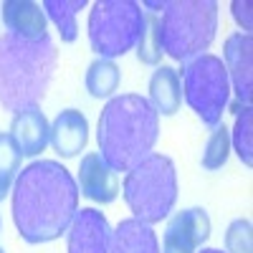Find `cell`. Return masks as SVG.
<instances>
[{"mask_svg":"<svg viewBox=\"0 0 253 253\" xmlns=\"http://www.w3.org/2000/svg\"><path fill=\"white\" fill-rule=\"evenodd\" d=\"M79 185L56 160H36L13 185V223L31 246L51 243L66 233L79 210Z\"/></svg>","mask_w":253,"mask_h":253,"instance_id":"cell-1","label":"cell"},{"mask_svg":"<svg viewBox=\"0 0 253 253\" xmlns=\"http://www.w3.org/2000/svg\"><path fill=\"white\" fill-rule=\"evenodd\" d=\"M160 137V114L139 94H122L104 104L96 126L99 155L114 172H129L152 155Z\"/></svg>","mask_w":253,"mask_h":253,"instance_id":"cell-2","label":"cell"},{"mask_svg":"<svg viewBox=\"0 0 253 253\" xmlns=\"http://www.w3.org/2000/svg\"><path fill=\"white\" fill-rule=\"evenodd\" d=\"M58 53L51 36L41 41H23L13 33L0 36V107L20 112L36 107L46 96Z\"/></svg>","mask_w":253,"mask_h":253,"instance_id":"cell-3","label":"cell"},{"mask_svg":"<svg viewBox=\"0 0 253 253\" xmlns=\"http://www.w3.org/2000/svg\"><path fill=\"white\" fill-rule=\"evenodd\" d=\"M218 31V3L215 0H170L160 18L162 51L187 61L210 48Z\"/></svg>","mask_w":253,"mask_h":253,"instance_id":"cell-4","label":"cell"},{"mask_svg":"<svg viewBox=\"0 0 253 253\" xmlns=\"http://www.w3.org/2000/svg\"><path fill=\"white\" fill-rule=\"evenodd\" d=\"M122 195L142 223H162L172 213L177 200V172L167 155H150L124 177Z\"/></svg>","mask_w":253,"mask_h":253,"instance_id":"cell-5","label":"cell"},{"mask_svg":"<svg viewBox=\"0 0 253 253\" xmlns=\"http://www.w3.org/2000/svg\"><path fill=\"white\" fill-rule=\"evenodd\" d=\"M180 84L187 107L193 109L205 126H218L230 99V81L223 58L213 53H200L182 61Z\"/></svg>","mask_w":253,"mask_h":253,"instance_id":"cell-6","label":"cell"},{"mask_svg":"<svg viewBox=\"0 0 253 253\" xmlns=\"http://www.w3.org/2000/svg\"><path fill=\"white\" fill-rule=\"evenodd\" d=\"M144 10L134 0H99L89 13V43L99 58L129 53L142 33Z\"/></svg>","mask_w":253,"mask_h":253,"instance_id":"cell-7","label":"cell"},{"mask_svg":"<svg viewBox=\"0 0 253 253\" xmlns=\"http://www.w3.org/2000/svg\"><path fill=\"white\" fill-rule=\"evenodd\" d=\"M210 238V215L203 208H187L170 218L162 238V253H198Z\"/></svg>","mask_w":253,"mask_h":253,"instance_id":"cell-8","label":"cell"},{"mask_svg":"<svg viewBox=\"0 0 253 253\" xmlns=\"http://www.w3.org/2000/svg\"><path fill=\"white\" fill-rule=\"evenodd\" d=\"M223 58H225V71L228 81H233V89L238 94V104L251 107V89H253V38L251 33H233L225 38L223 46Z\"/></svg>","mask_w":253,"mask_h":253,"instance_id":"cell-9","label":"cell"},{"mask_svg":"<svg viewBox=\"0 0 253 253\" xmlns=\"http://www.w3.org/2000/svg\"><path fill=\"white\" fill-rule=\"evenodd\" d=\"M112 228L109 220L96 208H81L69 225V253H107Z\"/></svg>","mask_w":253,"mask_h":253,"instance_id":"cell-10","label":"cell"},{"mask_svg":"<svg viewBox=\"0 0 253 253\" xmlns=\"http://www.w3.org/2000/svg\"><path fill=\"white\" fill-rule=\"evenodd\" d=\"M79 193L99 205L114 203L119 195V177L99 152H89L79 165Z\"/></svg>","mask_w":253,"mask_h":253,"instance_id":"cell-11","label":"cell"},{"mask_svg":"<svg viewBox=\"0 0 253 253\" xmlns=\"http://www.w3.org/2000/svg\"><path fill=\"white\" fill-rule=\"evenodd\" d=\"M8 134L13 137V142L18 144L23 157H38L51 142V124L43 109L36 104V107L20 109L18 114H13Z\"/></svg>","mask_w":253,"mask_h":253,"instance_id":"cell-12","label":"cell"},{"mask_svg":"<svg viewBox=\"0 0 253 253\" xmlns=\"http://www.w3.org/2000/svg\"><path fill=\"white\" fill-rule=\"evenodd\" d=\"M0 10H3V26L8 33L23 41H41L48 36V18L33 0H5Z\"/></svg>","mask_w":253,"mask_h":253,"instance_id":"cell-13","label":"cell"},{"mask_svg":"<svg viewBox=\"0 0 253 253\" xmlns=\"http://www.w3.org/2000/svg\"><path fill=\"white\" fill-rule=\"evenodd\" d=\"M89 142V122L79 109H63L51 124V144L58 157H76Z\"/></svg>","mask_w":253,"mask_h":253,"instance_id":"cell-14","label":"cell"},{"mask_svg":"<svg viewBox=\"0 0 253 253\" xmlns=\"http://www.w3.org/2000/svg\"><path fill=\"white\" fill-rule=\"evenodd\" d=\"M107 253H160V241L150 223L126 218L112 230Z\"/></svg>","mask_w":253,"mask_h":253,"instance_id":"cell-15","label":"cell"},{"mask_svg":"<svg viewBox=\"0 0 253 253\" xmlns=\"http://www.w3.org/2000/svg\"><path fill=\"white\" fill-rule=\"evenodd\" d=\"M147 101L162 117H172L180 112L182 84H180V74L172 66H157V71L150 79V99Z\"/></svg>","mask_w":253,"mask_h":253,"instance_id":"cell-16","label":"cell"},{"mask_svg":"<svg viewBox=\"0 0 253 253\" xmlns=\"http://www.w3.org/2000/svg\"><path fill=\"white\" fill-rule=\"evenodd\" d=\"M41 8H43L46 18L53 20V26L58 28L63 43H74L79 36L76 13L86 8V0H43Z\"/></svg>","mask_w":253,"mask_h":253,"instance_id":"cell-17","label":"cell"},{"mask_svg":"<svg viewBox=\"0 0 253 253\" xmlns=\"http://www.w3.org/2000/svg\"><path fill=\"white\" fill-rule=\"evenodd\" d=\"M119 81H122V71L114 61L109 58H96L91 61V66L86 71V91L94 96V99H107L112 96L117 89H119Z\"/></svg>","mask_w":253,"mask_h":253,"instance_id":"cell-18","label":"cell"},{"mask_svg":"<svg viewBox=\"0 0 253 253\" xmlns=\"http://www.w3.org/2000/svg\"><path fill=\"white\" fill-rule=\"evenodd\" d=\"M137 58L144 66H160L162 61V33H160V18L155 13H144L142 33L137 41Z\"/></svg>","mask_w":253,"mask_h":253,"instance_id":"cell-19","label":"cell"},{"mask_svg":"<svg viewBox=\"0 0 253 253\" xmlns=\"http://www.w3.org/2000/svg\"><path fill=\"white\" fill-rule=\"evenodd\" d=\"M20 160H23V155H20L13 137L8 132H0V200L10 193V187L20 172Z\"/></svg>","mask_w":253,"mask_h":253,"instance_id":"cell-20","label":"cell"},{"mask_svg":"<svg viewBox=\"0 0 253 253\" xmlns=\"http://www.w3.org/2000/svg\"><path fill=\"white\" fill-rule=\"evenodd\" d=\"M251 124H253V109L236 104V129L230 134V142L236 144V152L243 160L246 167L253 165V142H251Z\"/></svg>","mask_w":253,"mask_h":253,"instance_id":"cell-21","label":"cell"},{"mask_svg":"<svg viewBox=\"0 0 253 253\" xmlns=\"http://www.w3.org/2000/svg\"><path fill=\"white\" fill-rule=\"evenodd\" d=\"M228 152H230V132L225 129V124H218L213 126V132L208 137V144L203 150V167L205 170H220L228 160Z\"/></svg>","mask_w":253,"mask_h":253,"instance_id":"cell-22","label":"cell"},{"mask_svg":"<svg viewBox=\"0 0 253 253\" xmlns=\"http://www.w3.org/2000/svg\"><path fill=\"white\" fill-rule=\"evenodd\" d=\"M225 253H253V236L251 220L238 218L225 230Z\"/></svg>","mask_w":253,"mask_h":253,"instance_id":"cell-23","label":"cell"},{"mask_svg":"<svg viewBox=\"0 0 253 253\" xmlns=\"http://www.w3.org/2000/svg\"><path fill=\"white\" fill-rule=\"evenodd\" d=\"M230 8H233V15H236V20H238V23L246 28L243 33H248V31H251V15H248V5L243 3V0H236V3L230 5Z\"/></svg>","mask_w":253,"mask_h":253,"instance_id":"cell-24","label":"cell"},{"mask_svg":"<svg viewBox=\"0 0 253 253\" xmlns=\"http://www.w3.org/2000/svg\"><path fill=\"white\" fill-rule=\"evenodd\" d=\"M144 5L147 8H155V10H165V3H155V0H147Z\"/></svg>","mask_w":253,"mask_h":253,"instance_id":"cell-25","label":"cell"},{"mask_svg":"<svg viewBox=\"0 0 253 253\" xmlns=\"http://www.w3.org/2000/svg\"><path fill=\"white\" fill-rule=\"evenodd\" d=\"M198 253H225V251H220V248H203V251H198Z\"/></svg>","mask_w":253,"mask_h":253,"instance_id":"cell-26","label":"cell"},{"mask_svg":"<svg viewBox=\"0 0 253 253\" xmlns=\"http://www.w3.org/2000/svg\"><path fill=\"white\" fill-rule=\"evenodd\" d=\"M0 230H3V218H0Z\"/></svg>","mask_w":253,"mask_h":253,"instance_id":"cell-27","label":"cell"},{"mask_svg":"<svg viewBox=\"0 0 253 253\" xmlns=\"http://www.w3.org/2000/svg\"><path fill=\"white\" fill-rule=\"evenodd\" d=\"M0 253H5V251H3V248H0Z\"/></svg>","mask_w":253,"mask_h":253,"instance_id":"cell-28","label":"cell"}]
</instances>
